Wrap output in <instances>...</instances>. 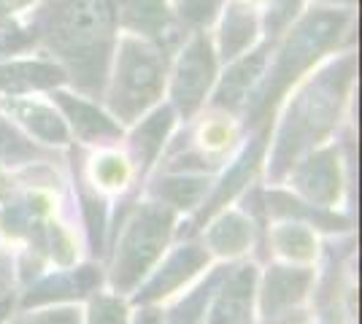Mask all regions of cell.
Returning <instances> with one entry per match:
<instances>
[{"label":"cell","instance_id":"cell-1","mask_svg":"<svg viewBox=\"0 0 362 324\" xmlns=\"http://www.w3.org/2000/svg\"><path fill=\"white\" fill-rule=\"evenodd\" d=\"M114 8L108 0H52L44 25L49 47L71 65L84 90L100 87L106 76Z\"/></svg>","mask_w":362,"mask_h":324},{"label":"cell","instance_id":"cell-8","mask_svg":"<svg viewBox=\"0 0 362 324\" xmlns=\"http://www.w3.org/2000/svg\"><path fill=\"white\" fill-rule=\"evenodd\" d=\"M206 260H209V257H206L197 246L179 248V251L168 260L165 268L151 278L149 287L138 294V300H157V297H163V294H170L181 281H187L192 273H197V268L206 265Z\"/></svg>","mask_w":362,"mask_h":324},{"label":"cell","instance_id":"cell-13","mask_svg":"<svg viewBox=\"0 0 362 324\" xmlns=\"http://www.w3.org/2000/svg\"><path fill=\"white\" fill-rule=\"evenodd\" d=\"M298 184L317 200L327 203L332 200L335 189H338V179L332 173V155H317L314 160H308V165H303L298 173Z\"/></svg>","mask_w":362,"mask_h":324},{"label":"cell","instance_id":"cell-17","mask_svg":"<svg viewBox=\"0 0 362 324\" xmlns=\"http://www.w3.org/2000/svg\"><path fill=\"white\" fill-rule=\"evenodd\" d=\"M305 284H308V273L276 268L273 276L268 278V292H265V308H268V313L281 308V306L295 303L305 292Z\"/></svg>","mask_w":362,"mask_h":324},{"label":"cell","instance_id":"cell-25","mask_svg":"<svg viewBox=\"0 0 362 324\" xmlns=\"http://www.w3.org/2000/svg\"><path fill=\"white\" fill-rule=\"evenodd\" d=\"M136 324H163V322H160V316H157L154 311H144L136 319Z\"/></svg>","mask_w":362,"mask_h":324},{"label":"cell","instance_id":"cell-7","mask_svg":"<svg viewBox=\"0 0 362 324\" xmlns=\"http://www.w3.org/2000/svg\"><path fill=\"white\" fill-rule=\"evenodd\" d=\"M252 284H255V270L241 268L238 273L227 278V284L219 292V300L214 306L211 324H243L252 303Z\"/></svg>","mask_w":362,"mask_h":324},{"label":"cell","instance_id":"cell-6","mask_svg":"<svg viewBox=\"0 0 362 324\" xmlns=\"http://www.w3.org/2000/svg\"><path fill=\"white\" fill-rule=\"evenodd\" d=\"M214 78V54L209 41L203 35H195V41L181 54V62L173 78V100L184 116H189L209 92Z\"/></svg>","mask_w":362,"mask_h":324},{"label":"cell","instance_id":"cell-10","mask_svg":"<svg viewBox=\"0 0 362 324\" xmlns=\"http://www.w3.org/2000/svg\"><path fill=\"white\" fill-rule=\"evenodd\" d=\"M60 106L68 111L71 122H74L76 133L87 140H111L119 136V127L108 119L106 114H100L92 103H84L78 97H71V95L60 92L57 95Z\"/></svg>","mask_w":362,"mask_h":324},{"label":"cell","instance_id":"cell-14","mask_svg":"<svg viewBox=\"0 0 362 324\" xmlns=\"http://www.w3.org/2000/svg\"><path fill=\"white\" fill-rule=\"evenodd\" d=\"M170 124H173V111L170 108H160L154 116H149L146 122L138 127L133 146H136L138 162H144V168L151 165V160L157 157L160 146H163V138H165V133L170 130Z\"/></svg>","mask_w":362,"mask_h":324},{"label":"cell","instance_id":"cell-5","mask_svg":"<svg viewBox=\"0 0 362 324\" xmlns=\"http://www.w3.org/2000/svg\"><path fill=\"white\" fill-rule=\"evenodd\" d=\"M173 224V211L165 205H144L130 222L119 244V254L114 263V287L130 289L138 278L149 270L168 241Z\"/></svg>","mask_w":362,"mask_h":324},{"label":"cell","instance_id":"cell-11","mask_svg":"<svg viewBox=\"0 0 362 324\" xmlns=\"http://www.w3.org/2000/svg\"><path fill=\"white\" fill-rule=\"evenodd\" d=\"M62 78V71L57 65L46 62H14L0 68V90L3 92H25L35 87H52Z\"/></svg>","mask_w":362,"mask_h":324},{"label":"cell","instance_id":"cell-3","mask_svg":"<svg viewBox=\"0 0 362 324\" xmlns=\"http://www.w3.org/2000/svg\"><path fill=\"white\" fill-rule=\"evenodd\" d=\"M165 81V57L157 47L136 38H124L117 57V73L108 92L114 114L133 122L144 108L157 100Z\"/></svg>","mask_w":362,"mask_h":324},{"label":"cell","instance_id":"cell-2","mask_svg":"<svg viewBox=\"0 0 362 324\" xmlns=\"http://www.w3.org/2000/svg\"><path fill=\"white\" fill-rule=\"evenodd\" d=\"M351 68L354 60L338 62L330 71H325L322 76L298 97V103L289 108V116L281 133H279V143H276V157H273V173L279 176L281 170L292 162V157L300 149L317 143L327 130L332 127L338 108L344 103V92L351 78Z\"/></svg>","mask_w":362,"mask_h":324},{"label":"cell","instance_id":"cell-16","mask_svg":"<svg viewBox=\"0 0 362 324\" xmlns=\"http://www.w3.org/2000/svg\"><path fill=\"white\" fill-rule=\"evenodd\" d=\"M11 108H14V114L22 122L30 124L33 133L38 138L49 140V143H65L68 140V130H65V124H62V119L54 111L35 106V103H14Z\"/></svg>","mask_w":362,"mask_h":324},{"label":"cell","instance_id":"cell-9","mask_svg":"<svg viewBox=\"0 0 362 324\" xmlns=\"http://www.w3.org/2000/svg\"><path fill=\"white\" fill-rule=\"evenodd\" d=\"M114 3H117V19L124 28L157 38L170 32V22L160 0H114Z\"/></svg>","mask_w":362,"mask_h":324},{"label":"cell","instance_id":"cell-20","mask_svg":"<svg viewBox=\"0 0 362 324\" xmlns=\"http://www.w3.org/2000/svg\"><path fill=\"white\" fill-rule=\"evenodd\" d=\"M90 324H124V306L117 297H98L90 306Z\"/></svg>","mask_w":362,"mask_h":324},{"label":"cell","instance_id":"cell-23","mask_svg":"<svg viewBox=\"0 0 362 324\" xmlns=\"http://www.w3.org/2000/svg\"><path fill=\"white\" fill-rule=\"evenodd\" d=\"M300 6V0H271L268 8V30L276 32L279 28H284L289 19L295 16V8Z\"/></svg>","mask_w":362,"mask_h":324},{"label":"cell","instance_id":"cell-12","mask_svg":"<svg viewBox=\"0 0 362 324\" xmlns=\"http://www.w3.org/2000/svg\"><path fill=\"white\" fill-rule=\"evenodd\" d=\"M262 62H265V52H255V54H249L243 62H238L230 73H227L225 84H222V90L216 95V103L219 106H238L246 92H249V87H252V81L257 78V73L262 71Z\"/></svg>","mask_w":362,"mask_h":324},{"label":"cell","instance_id":"cell-26","mask_svg":"<svg viewBox=\"0 0 362 324\" xmlns=\"http://www.w3.org/2000/svg\"><path fill=\"white\" fill-rule=\"evenodd\" d=\"M30 0H8V6H14V8H19V6H28Z\"/></svg>","mask_w":362,"mask_h":324},{"label":"cell","instance_id":"cell-22","mask_svg":"<svg viewBox=\"0 0 362 324\" xmlns=\"http://www.w3.org/2000/svg\"><path fill=\"white\" fill-rule=\"evenodd\" d=\"M222 6V0H181L179 3V14L181 19H187L189 25H206L216 8Z\"/></svg>","mask_w":362,"mask_h":324},{"label":"cell","instance_id":"cell-4","mask_svg":"<svg viewBox=\"0 0 362 324\" xmlns=\"http://www.w3.org/2000/svg\"><path fill=\"white\" fill-rule=\"evenodd\" d=\"M346 28V14L341 11H319V14H308L298 25V30L289 35L284 44L279 60L273 65V73L268 78V87L259 97V108L268 111L276 103V97L289 87V81H295L300 71H305L311 62L319 57V52L330 49L338 35Z\"/></svg>","mask_w":362,"mask_h":324},{"label":"cell","instance_id":"cell-21","mask_svg":"<svg viewBox=\"0 0 362 324\" xmlns=\"http://www.w3.org/2000/svg\"><path fill=\"white\" fill-rule=\"evenodd\" d=\"M33 149L25 143V140L16 136L11 127H6V124L0 122V160H6V162H22L25 157H30Z\"/></svg>","mask_w":362,"mask_h":324},{"label":"cell","instance_id":"cell-18","mask_svg":"<svg viewBox=\"0 0 362 324\" xmlns=\"http://www.w3.org/2000/svg\"><path fill=\"white\" fill-rule=\"evenodd\" d=\"M209 241H211V246L216 248V251H222V254H235V251H241V248L246 246V241H249V224L243 222L241 216L230 214L214 227L211 235H209Z\"/></svg>","mask_w":362,"mask_h":324},{"label":"cell","instance_id":"cell-24","mask_svg":"<svg viewBox=\"0 0 362 324\" xmlns=\"http://www.w3.org/2000/svg\"><path fill=\"white\" fill-rule=\"evenodd\" d=\"M22 324H78L74 311H57V313H46V316H35Z\"/></svg>","mask_w":362,"mask_h":324},{"label":"cell","instance_id":"cell-15","mask_svg":"<svg viewBox=\"0 0 362 324\" xmlns=\"http://www.w3.org/2000/svg\"><path fill=\"white\" fill-rule=\"evenodd\" d=\"M255 38V19L241 6H230L222 25V57L233 60L238 57L243 49L252 44Z\"/></svg>","mask_w":362,"mask_h":324},{"label":"cell","instance_id":"cell-19","mask_svg":"<svg viewBox=\"0 0 362 324\" xmlns=\"http://www.w3.org/2000/svg\"><path fill=\"white\" fill-rule=\"evenodd\" d=\"M219 278H222V276L209 278V281H206L200 289H195V294H189V297L181 303L179 308L173 311V319H170V324H200V322H203L206 303H209V297H211L214 287L219 284Z\"/></svg>","mask_w":362,"mask_h":324}]
</instances>
